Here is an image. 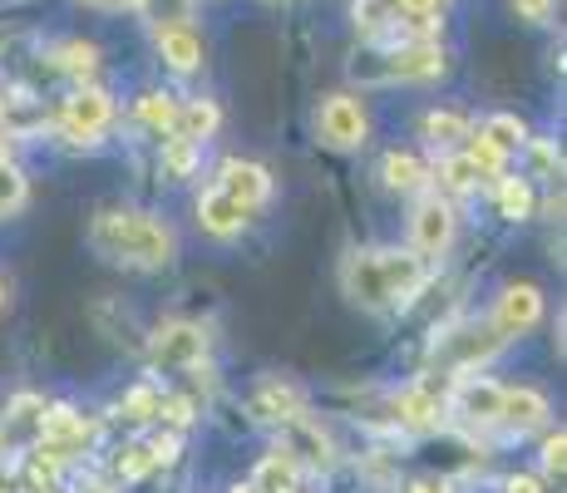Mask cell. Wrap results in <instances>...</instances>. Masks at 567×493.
Wrapping results in <instances>:
<instances>
[{
    "mask_svg": "<svg viewBox=\"0 0 567 493\" xmlns=\"http://www.w3.org/2000/svg\"><path fill=\"white\" fill-rule=\"evenodd\" d=\"M478 134H484L488 144H494L498 153H504V158H508V153H514V148L528 144V134H523V124H518L514 114H494L484 129H478Z\"/></svg>",
    "mask_w": 567,
    "mask_h": 493,
    "instance_id": "20",
    "label": "cell"
},
{
    "mask_svg": "<svg viewBox=\"0 0 567 493\" xmlns=\"http://www.w3.org/2000/svg\"><path fill=\"white\" fill-rule=\"evenodd\" d=\"M198 223H203L213 237H237V233L247 227V207L237 203L233 193H223V188L213 183V188L198 197Z\"/></svg>",
    "mask_w": 567,
    "mask_h": 493,
    "instance_id": "10",
    "label": "cell"
},
{
    "mask_svg": "<svg viewBox=\"0 0 567 493\" xmlns=\"http://www.w3.org/2000/svg\"><path fill=\"white\" fill-rule=\"evenodd\" d=\"M498 404H504V386L484 376H464L454 390V414H464L468 424H498Z\"/></svg>",
    "mask_w": 567,
    "mask_h": 493,
    "instance_id": "9",
    "label": "cell"
},
{
    "mask_svg": "<svg viewBox=\"0 0 567 493\" xmlns=\"http://www.w3.org/2000/svg\"><path fill=\"white\" fill-rule=\"evenodd\" d=\"M207 356V331L193 321H168L154 336V360L158 366H198Z\"/></svg>",
    "mask_w": 567,
    "mask_h": 493,
    "instance_id": "8",
    "label": "cell"
},
{
    "mask_svg": "<svg viewBox=\"0 0 567 493\" xmlns=\"http://www.w3.org/2000/svg\"><path fill=\"white\" fill-rule=\"evenodd\" d=\"M410 493H450L444 479H420V484H410Z\"/></svg>",
    "mask_w": 567,
    "mask_h": 493,
    "instance_id": "35",
    "label": "cell"
},
{
    "mask_svg": "<svg viewBox=\"0 0 567 493\" xmlns=\"http://www.w3.org/2000/svg\"><path fill=\"white\" fill-rule=\"evenodd\" d=\"M163 163H168L173 178H188L193 163H198V144H188V138H168V144H163Z\"/></svg>",
    "mask_w": 567,
    "mask_h": 493,
    "instance_id": "29",
    "label": "cell"
},
{
    "mask_svg": "<svg viewBox=\"0 0 567 493\" xmlns=\"http://www.w3.org/2000/svg\"><path fill=\"white\" fill-rule=\"evenodd\" d=\"M498 213L504 217H528L533 213V188L523 178H498Z\"/></svg>",
    "mask_w": 567,
    "mask_h": 493,
    "instance_id": "23",
    "label": "cell"
},
{
    "mask_svg": "<svg viewBox=\"0 0 567 493\" xmlns=\"http://www.w3.org/2000/svg\"><path fill=\"white\" fill-rule=\"evenodd\" d=\"M252 489H257V493H291V489H297V454H287V449L267 454V459L257 464Z\"/></svg>",
    "mask_w": 567,
    "mask_h": 493,
    "instance_id": "17",
    "label": "cell"
},
{
    "mask_svg": "<svg viewBox=\"0 0 567 493\" xmlns=\"http://www.w3.org/2000/svg\"><path fill=\"white\" fill-rule=\"evenodd\" d=\"M390 6L405 10V16H430V10L440 6V0H390Z\"/></svg>",
    "mask_w": 567,
    "mask_h": 493,
    "instance_id": "34",
    "label": "cell"
},
{
    "mask_svg": "<svg viewBox=\"0 0 567 493\" xmlns=\"http://www.w3.org/2000/svg\"><path fill=\"white\" fill-rule=\"evenodd\" d=\"M217 188L223 193H233L237 203L252 213V207H261L271 197V173L267 168H257V163H223V178H217Z\"/></svg>",
    "mask_w": 567,
    "mask_h": 493,
    "instance_id": "11",
    "label": "cell"
},
{
    "mask_svg": "<svg viewBox=\"0 0 567 493\" xmlns=\"http://www.w3.org/2000/svg\"><path fill=\"white\" fill-rule=\"evenodd\" d=\"M0 124H6V104H0Z\"/></svg>",
    "mask_w": 567,
    "mask_h": 493,
    "instance_id": "40",
    "label": "cell"
},
{
    "mask_svg": "<svg viewBox=\"0 0 567 493\" xmlns=\"http://www.w3.org/2000/svg\"><path fill=\"white\" fill-rule=\"evenodd\" d=\"M90 247L100 251L104 261H124V267H168L173 251H178V237H173L168 223L148 213H100L90 227Z\"/></svg>",
    "mask_w": 567,
    "mask_h": 493,
    "instance_id": "1",
    "label": "cell"
},
{
    "mask_svg": "<svg viewBox=\"0 0 567 493\" xmlns=\"http://www.w3.org/2000/svg\"><path fill=\"white\" fill-rule=\"evenodd\" d=\"M252 410L261 414V420L291 424V420H301V414H307V400H301V394L291 390V386H261L257 400H252Z\"/></svg>",
    "mask_w": 567,
    "mask_h": 493,
    "instance_id": "16",
    "label": "cell"
},
{
    "mask_svg": "<svg viewBox=\"0 0 567 493\" xmlns=\"http://www.w3.org/2000/svg\"><path fill=\"white\" fill-rule=\"evenodd\" d=\"M217 129V104L207 99H193L188 109H178V124H173V138H188V144H203Z\"/></svg>",
    "mask_w": 567,
    "mask_h": 493,
    "instance_id": "19",
    "label": "cell"
},
{
    "mask_svg": "<svg viewBox=\"0 0 567 493\" xmlns=\"http://www.w3.org/2000/svg\"><path fill=\"white\" fill-rule=\"evenodd\" d=\"M20 203H25V178H20L16 163L0 158V217L20 213Z\"/></svg>",
    "mask_w": 567,
    "mask_h": 493,
    "instance_id": "26",
    "label": "cell"
},
{
    "mask_svg": "<svg viewBox=\"0 0 567 493\" xmlns=\"http://www.w3.org/2000/svg\"><path fill=\"white\" fill-rule=\"evenodd\" d=\"M400 420L405 424H440V404L430 400V394H420V390H410V394H400Z\"/></svg>",
    "mask_w": 567,
    "mask_h": 493,
    "instance_id": "27",
    "label": "cell"
},
{
    "mask_svg": "<svg viewBox=\"0 0 567 493\" xmlns=\"http://www.w3.org/2000/svg\"><path fill=\"white\" fill-rule=\"evenodd\" d=\"M563 449H567V440H563V430L553 434L548 444H543V464H548V474H563Z\"/></svg>",
    "mask_w": 567,
    "mask_h": 493,
    "instance_id": "33",
    "label": "cell"
},
{
    "mask_svg": "<svg viewBox=\"0 0 567 493\" xmlns=\"http://www.w3.org/2000/svg\"><path fill=\"white\" fill-rule=\"evenodd\" d=\"M138 119L148 129H173L178 124V104H173V94H144L138 99Z\"/></svg>",
    "mask_w": 567,
    "mask_h": 493,
    "instance_id": "25",
    "label": "cell"
},
{
    "mask_svg": "<svg viewBox=\"0 0 567 493\" xmlns=\"http://www.w3.org/2000/svg\"><path fill=\"white\" fill-rule=\"evenodd\" d=\"M478 178H484V173H478L474 163L464 158V153H454V158H444V163H440V183H444L450 193H468Z\"/></svg>",
    "mask_w": 567,
    "mask_h": 493,
    "instance_id": "24",
    "label": "cell"
},
{
    "mask_svg": "<svg viewBox=\"0 0 567 493\" xmlns=\"http://www.w3.org/2000/svg\"><path fill=\"white\" fill-rule=\"evenodd\" d=\"M543 420H548V400L538 390H504L498 424H508V430H538Z\"/></svg>",
    "mask_w": 567,
    "mask_h": 493,
    "instance_id": "15",
    "label": "cell"
},
{
    "mask_svg": "<svg viewBox=\"0 0 567 493\" xmlns=\"http://www.w3.org/2000/svg\"><path fill=\"white\" fill-rule=\"evenodd\" d=\"M514 10L523 20H533V25H543V20L553 16V0H514Z\"/></svg>",
    "mask_w": 567,
    "mask_h": 493,
    "instance_id": "32",
    "label": "cell"
},
{
    "mask_svg": "<svg viewBox=\"0 0 567 493\" xmlns=\"http://www.w3.org/2000/svg\"><path fill=\"white\" fill-rule=\"evenodd\" d=\"M297 449H307L301 459H307L311 469H331V464H336L331 440H326L316 424H307V414H301V420H291V449H287V454H297Z\"/></svg>",
    "mask_w": 567,
    "mask_h": 493,
    "instance_id": "18",
    "label": "cell"
},
{
    "mask_svg": "<svg viewBox=\"0 0 567 493\" xmlns=\"http://www.w3.org/2000/svg\"><path fill=\"white\" fill-rule=\"evenodd\" d=\"M410 237H414V251H420V257H440V251H450V243H454L450 203L424 197V203L414 207V217H410Z\"/></svg>",
    "mask_w": 567,
    "mask_h": 493,
    "instance_id": "5",
    "label": "cell"
},
{
    "mask_svg": "<svg viewBox=\"0 0 567 493\" xmlns=\"http://www.w3.org/2000/svg\"><path fill=\"white\" fill-rule=\"evenodd\" d=\"M424 134H430V144L454 148L460 138H468V124L460 114H450V109H434V114H424Z\"/></svg>",
    "mask_w": 567,
    "mask_h": 493,
    "instance_id": "21",
    "label": "cell"
},
{
    "mask_svg": "<svg viewBox=\"0 0 567 493\" xmlns=\"http://www.w3.org/2000/svg\"><path fill=\"white\" fill-rule=\"evenodd\" d=\"M0 306H6V281H0Z\"/></svg>",
    "mask_w": 567,
    "mask_h": 493,
    "instance_id": "38",
    "label": "cell"
},
{
    "mask_svg": "<svg viewBox=\"0 0 567 493\" xmlns=\"http://www.w3.org/2000/svg\"><path fill=\"white\" fill-rule=\"evenodd\" d=\"M538 316H543V291L533 287V281H518V287H508L504 296H498V306H494V331L504 336H523V331H533L538 326Z\"/></svg>",
    "mask_w": 567,
    "mask_h": 493,
    "instance_id": "3",
    "label": "cell"
},
{
    "mask_svg": "<svg viewBox=\"0 0 567 493\" xmlns=\"http://www.w3.org/2000/svg\"><path fill=\"white\" fill-rule=\"evenodd\" d=\"M233 493H257V489H252V484H247V489H233Z\"/></svg>",
    "mask_w": 567,
    "mask_h": 493,
    "instance_id": "39",
    "label": "cell"
},
{
    "mask_svg": "<svg viewBox=\"0 0 567 493\" xmlns=\"http://www.w3.org/2000/svg\"><path fill=\"white\" fill-rule=\"evenodd\" d=\"M148 469H158V459H154V449H148V444H128L124 459H118V474H124V479H144Z\"/></svg>",
    "mask_w": 567,
    "mask_h": 493,
    "instance_id": "31",
    "label": "cell"
},
{
    "mask_svg": "<svg viewBox=\"0 0 567 493\" xmlns=\"http://www.w3.org/2000/svg\"><path fill=\"white\" fill-rule=\"evenodd\" d=\"M380 271H385V301L390 306H405L424 291L430 281V261L420 251H380Z\"/></svg>",
    "mask_w": 567,
    "mask_h": 493,
    "instance_id": "4",
    "label": "cell"
},
{
    "mask_svg": "<svg viewBox=\"0 0 567 493\" xmlns=\"http://www.w3.org/2000/svg\"><path fill=\"white\" fill-rule=\"evenodd\" d=\"M464 158L474 163V168L484 173V178H488V173H498V168H504V153H498L494 144H488L484 134H468V153H464Z\"/></svg>",
    "mask_w": 567,
    "mask_h": 493,
    "instance_id": "30",
    "label": "cell"
},
{
    "mask_svg": "<svg viewBox=\"0 0 567 493\" xmlns=\"http://www.w3.org/2000/svg\"><path fill=\"white\" fill-rule=\"evenodd\" d=\"M109 114H114V104H109L104 90H74L60 109V124H64V134L84 144V138H94L109 124Z\"/></svg>",
    "mask_w": 567,
    "mask_h": 493,
    "instance_id": "6",
    "label": "cell"
},
{
    "mask_svg": "<svg viewBox=\"0 0 567 493\" xmlns=\"http://www.w3.org/2000/svg\"><path fill=\"white\" fill-rule=\"evenodd\" d=\"M321 138L331 148H355V144H365V109H361V99H351V94H336V99H326L321 104Z\"/></svg>",
    "mask_w": 567,
    "mask_h": 493,
    "instance_id": "2",
    "label": "cell"
},
{
    "mask_svg": "<svg viewBox=\"0 0 567 493\" xmlns=\"http://www.w3.org/2000/svg\"><path fill=\"white\" fill-rule=\"evenodd\" d=\"M84 6H100V10H124V6H144V0H84Z\"/></svg>",
    "mask_w": 567,
    "mask_h": 493,
    "instance_id": "36",
    "label": "cell"
},
{
    "mask_svg": "<svg viewBox=\"0 0 567 493\" xmlns=\"http://www.w3.org/2000/svg\"><path fill=\"white\" fill-rule=\"evenodd\" d=\"M440 70H444V54L434 40H410V45H400L385 64L390 80H434Z\"/></svg>",
    "mask_w": 567,
    "mask_h": 493,
    "instance_id": "12",
    "label": "cell"
},
{
    "mask_svg": "<svg viewBox=\"0 0 567 493\" xmlns=\"http://www.w3.org/2000/svg\"><path fill=\"white\" fill-rule=\"evenodd\" d=\"M90 434H94L90 424H84L74 410H64V404L45 414V449H50L54 459H64L70 449H84V444H90Z\"/></svg>",
    "mask_w": 567,
    "mask_h": 493,
    "instance_id": "14",
    "label": "cell"
},
{
    "mask_svg": "<svg viewBox=\"0 0 567 493\" xmlns=\"http://www.w3.org/2000/svg\"><path fill=\"white\" fill-rule=\"evenodd\" d=\"M498 346H504V336H498L494 326H478V321H474V326H460V331L444 336L434 356H444L450 366H460V370H474L478 360H488Z\"/></svg>",
    "mask_w": 567,
    "mask_h": 493,
    "instance_id": "7",
    "label": "cell"
},
{
    "mask_svg": "<svg viewBox=\"0 0 567 493\" xmlns=\"http://www.w3.org/2000/svg\"><path fill=\"white\" fill-rule=\"evenodd\" d=\"M385 183L395 193H414L424 183V168H420V158H410V153H390L385 158Z\"/></svg>",
    "mask_w": 567,
    "mask_h": 493,
    "instance_id": "22",
    "label": "cell"
},
{
    "mask_svg": "<svg viewBox=\"0 0 567 493\" xmlns=\"http://www.w3.org/2000/svg\"><path fill=\"white\" fill-rule=\"evenodd\" d=\"M54 64H60V70H70V74H90L94 64H100V50H94V45H80V40H70V45L54 50Z\"/></svg>",
    "mask_w": 567,
    "mask_h": 493,
    "instance_id": "28",
    "label": "cell"
},
{
    "mask_svg": "<svg viewBox=\"0 0 567 493\" xmlns=\"http://www.w3.org/2000/svg\"><path fill=\"white\" fill-rule=\"evenodd\" d=\"M158 54L173 64L178 74L198 70L203 64V40L193 25H183V20H173V25H158Z\"/></svg>",
    "mask_w": 567,
    "mask_h": 493,
    "instance_id": "13",
    "label": "cell"
},
{
    "mask_svg": "<svg viewBox=\"0 0 567 493\" xmlns=\"http://www.w3.org/2000/svg\"><path fill=\"white\" fill-rule=\"evenodd\" d=\"M508 493H538V479H508Z\"/></svg>",
    "mask_w": 567,
    "mask_h": 493,
    "instance_id": "37",
    "label": "cell"
}]
</instances>
